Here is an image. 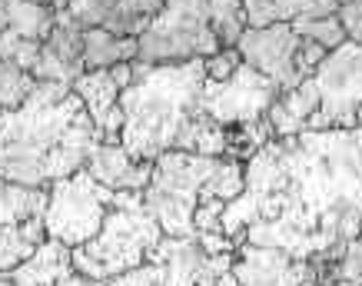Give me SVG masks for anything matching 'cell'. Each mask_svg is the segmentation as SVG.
Segmentation results:
<instances>
[{
  "label": "cell",
  "mask_w": 362,
  "mask_h": 286,
  "mask_svg": "<svg viewBox=\"0 0 362 286\" xmlns=\"http://www.w3.org/2000/svg\"><path fill=\"white\" fill-rule=\"evenodd\" d=\"M220 230L296 260L342 250L362 230V127L269 140L246 160L243 193L226 203Z\"/></svg>",
  "instance_id": "6da1fadb"
},
{
  "label": "cell",
  "mask_w": 362,
  "mask_h": 286,
  "mask_svg": "<svg viewBox=\"0 0 362 286\" xmlns=\"http://www.w3.org/2000/svg\"><path fill=\"white\" fill-rule=\"evenodd\" d=\"M100 143L83 100L64 84H40L21 107L0 110V176L33 190L80 173Z\"/></svg>",
  "instance_id": "7a4b0ae2"
},
{
  "label": "cell",
  "mask_w": 362,
  "mask_h": 286,
  "mask_svg": "<svg viewBox=\"0 0 362 286\" xmlns=\"http://www.w3.org/2000/svg\"><path fill=\"white\" fill-rule=\"evenodd\" d=\"M133 84L120 93L123 133L120 147L133 160L156 164L176 150L180 133L199 113V93L206 84V60L146 67L133 60Z\"/></svg>",
  "instance_id": "3957f363"
},
{
  "label": "cell",
  "mask_w": 362,
  "mask_h": 286,
  "mask_svg": "<svg viewBox=\"0 0 362 286\" xmlns=\"http://www.w3.org/2000/svg\"><path fill=\"white\" fill-rule=\"evenodd\" d=\"M246 164L230 156H197L170 150L153 164V176L143 190V203L156 217L163 236L197 240V207L203 200L230 203L243 193Z\"/></svg>",
  "instance_id": "277c9868"
},
{
  "label": "cell",
  "mask_w": 362,
  "mask_h": 286,
  "mask_svg": "<svg viewBox=\"0 0 362 286\" xmlns=\"http://www.w3.org/2000/svg\"><path fill=\"white\" fill-rule=\"evenodd\" d=\"M163 240L156 217L146 210L143 193H117L107 220L90 243L74 250V270L80 276L110 283L117 276L130 273L150 260Z\"/></svg>",
  "instance_id": "5b68a950"
},
{
  "label": "cell",
  "mask_w": 362,
  "mask_h": 286,
  "mask_svg": "<svg viewBox=\"0 0 362 286\" xmlns=\"http://www.w3.org/2000/svg\"><path fill=\"white\" fill-rule=\"evenodd\" d=\"M140 40V64H187V60H209L223 50L213 30L209 0H163L150 27L136 37Z\"/></svg>",
  "instance_id": "8992f818"
},
{
  "label": "cell",
  "mask_w": 362,
  "mask_h": 286,
  "mask_svg": "<svg viewBox=\"0 0 362 286\" xmlns=\"http://www.w3.org/2000/svg\"><path fill=\"white\" fill-rule=\"evenodd\" d=\"M113 197L117 193L100 187L87 170L66 176V180H57L50 187V200H47V210H44L47 236L66 243L70 250L90 243L100 233L103 220H107Z\"/></svg>",
  "instance_id": "52a82bcc"
},
{
  "label": "cell",
  "mask_w": 362,
  "mask_h": 286,
  "mask_svg": "<svg viewBox=\"0 0 362 286\" xmlns=\"http://www.w3.org/2000/svg\"><path fill=\"white\" fill-rule=\"evenodd\" d=\"M233 256H209L197 240L163 236L150 260L107 286H220V276L233 270Z\"/></svg>",
  "instance_id": "ba28073f"
},
{
  "label": "cell",
  "mask_w": 362,
  "mask_h": 286,
  "mask_svg": "<svg viewBox=\"0 0 362 286\" xmlns=\"http://www.w3.org/2000/svg\"><path fill=\"white\" fill-rule=\"evenodd\" d=\"M319 90V110L309 117L306 130H352L362 107V44L346 40L313 70Z\"/></svg>",
  "instance_id": "9c48e42d"
},
{
  "label": "cell",
  "mask_w": 362,
  "mask_h": 286,
  "mask_svg": "<svg viewBox=\"0 0 362 286\" xmlns=\"http://www.w3.org/2000/svg\"><path fill=\"white\" fill-rule=\"evenodd\" d=\"M50 190L21 187L0 176V273H11L47 240L44 210Z\"/></svg>",
  "instance_id": "30bf717a"
},
{
  "label": "cell",
  "mask_w": 362,
  "mask_h": 286,
  "mask_svg": "<svg viewBox=\"0 0 362 286\" xmlns=\"http://www.w3.org/2000/svg\"><path fill=\"white\" fill-rule=\"evenodd\" d=\"M276 97H279V87L273 80L259 70H252L250 64H243L230 80H223V84L206 80L203 84L199 110L223 127H243V123L263 120L276 103Z\"/></svg>",
  "instance_id": "8fae6325"
},
{
  "label": "cell",
  "mask_w": 362,
  "mask_h": 286,
  "mask_svg": "<svg viewBox=\"0 0 362 286\" xmlns=\"http://www.w3.org/2000/svg\"><path fill=\"white\" fill-rule=\"evenodd\" d=\"M299 47H303V37L293 30V23H273V27H246L236 50L243 54V64L266 74L283 93L306 80L296 67Z\"/></svg>",
  "instance_id": "7c38bea8"
},
{
  "label": "cell",
  "mask_w": 362,
  "mask_h": 286,
  "mask_svg": "<svg viewBox=\"0 0 362 286\" xmlns=\"http://www.w3.org/2000/svg\"><path fill=\"white\" fill-rule=\"evenodd\" d=\"M233 276L240 286H319V273L309 260L252 243H240L233 256Z\"/></svg>",
  "instance_id": "4fadbf2b"
},
{
  "label": "cell",
  "mask_w": 362,
  "mask_h": 286,
  "mask_svg": "<svg viewBox=\"0 0 362 286\" xmlns=\"http://www.w3.org/2000/svg\"><path fill=\"white\" fill-rule=\"evenodd\" d=\"M83 27H80L70 13H57V23L50 37L44 40L40 60L33 67V77L40 84H64L74 87V80L83 77Z\"/></svg>",
  "instance_id": "5bb4252c"
},
{
  "label": "cell",
  "mask_w": 362,
  "mask_h": 286,
  "mask_svg": "<svg viewBox=\"0 0 362 286\" xmlns=\"http://www.w3.org/2000/svg\"><path fill=\"white\" fill-rule=\"evenodd\" d=\"M100 187H107L110 193H143L150 176H153V164H143V160H133L120 143H97L87 156V166H83Z\"/></svg>",
  "instance_id": "9a60e30c"
},
{
  "label": "cell",
  "mask_w": 362,
  "mask_h": 286,
  "mask_svg": "<svg viewBox=\"0 0 362 286\" xmlns=\"http://www.w3.org/2000/svg\"><path fill=\"white\" fill-rule=\"evenodd\" d=\"M74 93L83 100L90 120L97 123L100 143H120L123 133V110H120V87L113 84L110 70H87L74 80Z\"/></svg>",
  "instance_id": "2e32d148"
},
{
  "label": "cell",
  "mask_w": 362,
  "mask_h": 286,
  "mask_svg": "<svg viewBox=\"0 0 362 286\" xmlns=\"http://www.w3.org/2000/svg\"><path fill=\"white\" fill-rule=\"evenodd\" d=\"M74 273H77V270H74V250H70L66 243L47 236V240L7 276H11L13 286H57Z\"/></svg>",
  "instance_id": "e0dca14e"
},
{
  "label": "cell",
  "mask_w": 362,
  "mask_h": 286,
  "mask_svg": "<svg viewBox=\"0 0 362 286\" xmlns=\"http://www.w3.org/2000/svg\"><path fill=\"white\" fill-rule=\"evenodd\" d=\"M319 110V90L313 80H303L299 87L293 90H283L276 103L269 107L266 113V120L273 123V133L276 140H286V137H299V133L306 130L309 117Z\"/></svg>",
  "instance_id": "ac0fdd59"
},
{
  "label": "cell",
  "mask_w": 362,
  "mask_h": 286,
  "mask_svg": "<svg viewBox=\"0 0 362 286\" xmlns=\"http://www.w3.org/2000/svg\"><path fill=\"white\" fill-rule=\"evenodd\" d=\"M250 27L293 23L299 17H329L339 13V0H243Z\"/></svg>",
  "instance_id": "d6986e66"
},
{
  "label": "cell",
  "mask_w": 362,
  "mask_h": 286,
  "mask_svg": "<svg viewBox=\"0 0 362 286\" xmlns=\"http://www.w3.org/2000/svg\"><path fill=\"white\" fill-rule=\"evenodd\" d=\"M140 57L136 37H117L103 27L83 30V67L87 70H113L120 64H133Z\"/></svg>",
  "instance_id": "ffe728a7"
},
{
  "label": "cell",
  "mask_w": 362,
  "mask_h": 286,
  "mask_svg": "<svg viewBox=\"0 0 362 286\" xmlns=\"http://www.w3.org/2000/svg\"><path fill=\"white\" fill-rule=\"evenodd\" d=\"M7 13V30L21 33L27 40L44 44L57 23V13L50 4H33V0H0Z\"/></svg>",
  "instance_id": "44dd1931"
},
{
  "label": "cell",
  "mask_w": 362,
  "mask_h": 286,
  "mask_svg": "<svg viewBox=\"0 0 362 286\" xmlns=\"http://www.w3.org/2000/svg\"><path fill=\"white\" fill-rule=\"evenodd\" d=\"M226 147H230V127L209 120L203 110L187 123V130L176 140V150L197 156H226Z\"/></svg>",
  "instance_id": "7402d4cb"
},
{
  "label": "cell",
  "mask_w": 362,
  "mask_h": 286,
  "mask_svg": "<svg viewBox=\"0 0 362 286\" xmlns=\"http://www.w3.org/2000/svg\"><path fill=\"white\" fill-rule=\"evenodd\" d=\"M209 17H213V30L220 37L223 50L240 47L243 33L250 27L246 11H243V0H209Z\"/></svg>",
  "instance_id": "603a6c76"
},
{
  "label": "cell",
  "mask_w": 362,
  "mask_h": 286,
  "mask_svg": "<svg viewBox=\"0 0 362 286\" xmlns=\"http://www.w3.org/2000/svg\"><path fill=\"white\" fill-rule=\"evenodd\" d=\"M269 140H276L273 133V123L266 120H256V123H243V127H230V147H226V156L230 160H240L246 164L256 150H263Z\"/></svg>",
  "instance_id": "cb8c5ba5"
},
{
  "label": "cell",
  "mask_w": 362,
  "mask_h": 286,
  "mask_svg": "<svg viewBox=\"0 0 362 286\" xmlns=\"http://www.w3.org/2000/svg\"><path fill=\"white\" fill-rule=\"evenodd\" d=\"M293 30H296L303 40L322 44L326 50H336V47H342L349 40V33L342 27L339 13H329V17H299V21H293Z\"/></svg>",
  "instance_id": "d4e9b609"
},
{
  "label": "cell",
  "mask_w": 362,
  "mask_h": 286,
  "mask_svg": "<svg viewBox=\"0 0 362 286\" xmlns=\"http://www.w3.org/2000/svg\"><path fill=\"white\" fill-rule=\"evenodd\" d=\"M33 90H37V77L33 74L0 60V103L4 107H21Z\"/></svg>",
  "instance_id": "484cf974"
},
{
  "label": "cell",
  "mask_w": 362,
  "mask_h": 286,
  "mask_svg": "<svg viewBox=\"0 0 362 286\" xmlns=\"http://www.w3.org/2000/svg\"><path fill=\"white\" fill-rule=\"evenodd\" d=\"M40 50H44V44L27 40V37H21V33H13V30H7L4 37H0V60L21 67V70H27V74H33V67H37V60H40Z\"/></svg>",
  "instance_id": "4316f807"
},
{
  "label": "cell",
  "mask_w": 362,
  "mask_h": 286,
  "mask_svg": "<svg viewBox=\"0 0 362 286\" xmlns=\"http://www.w3.org/2000/svg\"><path fill=\"white\" fill-rule=\"evenodd\" d=\"M117 4H120V0H70L66 13H70L83 30H90V27H103V23L110 21V13L117 11Z\"/></svg>",
  "instance_id": "83f0119b"
},
{
  "label": "cell",
  "mask_w": 362,
  "mask_h": 286,
  "mask_svg": "<svg viewBox=\"0 0 362 286\" xmlns=\"http://www.w3.org/2000/svg\"><path fill=\"white\" fill-rule=\"evenodd\" d=\"M336 286H362V236L346 243L339 260V280Z\"/></svg>",
  "instance_id": "f1b7e54d"
},
{
  "label": "cell",
  "mask_w": 362,
  "mask_h": 286,
  "mask_svg": "<svg viewBox=\"0 0 362 286\" xmlns=\"http://www.w3.org/2000/svg\"><path fill=\"white\" fill-rule=\"evenodd\" d=\"M240 67H243V54L236 50V47H233V50H220L216 57H209L206 60V80L223 84V80H230Z\"/></svg>",
  "instance_id": "f546056e"
},
{
  "label": "cell",
  "mask_w": 362,
  "mask_h": 286,
  "mask_svg": "<svg viewBox=\"0 0 362 286\" xmlns=\"http://www.w3.org/2000/svg\"><path fill=\"white\" fill-rule=\"evenodd\" d=\"M223 210H226L223 200H203V203L197 207V230L199 233H223L220 230Z\"/></svg>",
  "instance_id": "4dcf8cb0"
},
{
  "label": "cell",
  "mask_w": 362,
  "mask_h": 286,
  "mask_svg": "<svg viewBox=\"0 0 362 286\" xmlns=\"http://www.w3.org/2000/svg\"><path fill=\"white\" fill-rule=\"evenodd\" d=\"M329 57V50L322 44H316V40H303V47H299V57H296V67L303 77H313V70H316L322 60Z\"/></svg>",
  "instance_id": "1f68e13d"
},
{
  "label": "cell",
  "mask_w": 362,
  "mask_h": 286,
  "mask_svg": "<svg viewBox=\"0 0 362 286\" xmlns=\"http://www.w3.org/2000/svg\"><path fill=\"white\" fill-rule=\"evenodd\" d=\"M339 21H342V27H346V33H349V40L362 44V0H356V4H342Z\"/></svg>",
  "instance_id": "d6a6232c"
},
{
  "label": "cell",
  "mask_w": 362,
  "mask_h": 286,
  "mask_svg": "<svg viewBox=\"0 0 362 286\" xmlns=\"http://www.w3.org/2000/svg\"><path fill=\"white\" fill-rule=\"evenodd\" d=\"M110 77H113V84H117V87H120V93H123V90L133 84V77H136V74H133V64H120V67H113V70H110Z\"/></svg>",
  "instance_id": "836d02e7"
},
{
  "label": "cell",
  "mask_w": 362,
  "mask_h": 286,
  "mask_svg": "<svg viewBox=\"0 0 362 286\" xmlns=\"http://www.w3.org/2000/svg\"><path fill=\"white\" fill-rule=\"evenodd\" d=\"M57 286H107V283H100V280H90V276L74 273V276H66L64 283H57Z\"/></svg>",
  "instance_id": "e575fe53"
},
{
  "label": "cell",
  "mask_w": 362,
  "mask_h": 286,
  "mask_svg": "<svg viewBox=\"0 0 362 286\" xmlns=\"http://www.w3.org/2000/svg\"><path fill=\"white\" fill-rule=\"evenodd\" d=\"M50 7H54V13H64L66 7H70V0H47Z\"/></svg>",
  "instance_id": "d590c367"
},
{
  "label": "cell",
  "mask_w": 362,
  "mask_h": 286,
  "mask_svg": "<svg viewBox=\"0 0 362 286\" xmlns=\"http://www.w3.org/2000/svg\"><path fill=\"white\" fill-rule=\"evenodd\" d=\"M7 33V13H4V4H0V37Z\"/></svg>",
  "instance_id": "8d00e7d4"
},
{
  "label": "cell",
  "mask_w": 362,
  "mask_h": 286,
  "mask_svg": "<svg viewBox=\"0 0 362 286\" xmlns=\"http://www.w3.org/2000/svg\"><path fill=\"white\" fill-rule=\"evenodd\" d=\"M0 286H13V283H11V276H7V273H0Z\"/></svg>",
  "instance_id": "74e56055"
},
{
  "label": "cell",
  "mask_w": 362,
  "mask_h": 286,
  "mask_svg": "<svg viewBox=\"0 0 362 286\" xmlns=\"http://www.w3.org/2000/svg\"><path fill=\"white\" fill-rule=\"evenodd\" d=\"M356 127H362V107L356 110Z\"/></svg>",
  "instance_id": "f35d334b"
},
{
  "label": "cell",
  "mask_w": 362,
  "mask_h": 286,
  "mask_svg": "<svg viewBox=\"0 0 362 286\" xmlns=\"http://www.w3.org/2000/svg\"><path fill=\"white\" fill-rule=\"evenodd\" d=\"M33 4H47V0H33Z\"/></svg>",
  "instance_id": "ab89813d"
},
{
  "label": "cell",
  "mask_w": 362,
  "mask_h": 286,
  "mask_svg": "<svg viewBox=\"0 0 362 286\" xmlns=\"http://www.w3.org/2000/svg\"><path fill=\"white\" fill-rule=\"evenodd\" d=\"M0 110H4V103H0Z\"/></svg>",
  "instance_id": "60d3db41"
},
{
  "label": "cell",
  "mask_w": 362,
  "mask_h": 286,
  "mask_svg": "<svg viewBox=\"0 0 362 286\" xmlns=\"http://www.w3.org/2000/svg\"><path fill=\"white\" fill-rule=\"evenodd\" d=\"M359 236H362V230H359Z\"/></svg>",
  "instance_id": "b9f144b4"
}]
</instances>
